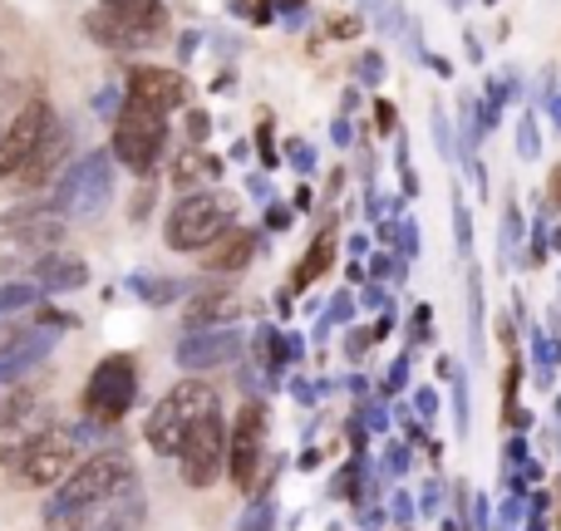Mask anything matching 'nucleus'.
Returning a JSON list of instances; mask_svg holds the SVG:
<instances>
[{
    "mask_svg": "<svg viewBox=\"0 0 561 531\" xmlns=\"http://www.w3.org/2000/svg\"><path fill=\"white\" fill-rule=\"evenodd\" d=\"M188 79L178 75V69H158V64H138V69H128V99H138V104L158 108V114H168V108H182L188 104Z\"/></svg>",
    "mask_w": 561,
    "mask_h": 531,
    "instance_id": "obj_12",
    "label": "nucleus"
},
{
    "mask_svg": "<svg viewBox=\"0 0 561 531\" xmlns=\"http://www.w3.org/2000/svg\"><path fill=\"white\" fill-rule=\"evenodd\" d=\"M5 236H11L15 246H30V251H35V246H54V242H60L64 222H54V217H50V222H35V212H30V222H25V217H15V222L5 226Z\"/></svg>",
    "mask_w": 561,
    "mask_h": 531,
    "instance_id": "obj_17",
    "label": "nucleus"
},
{
    "mask_svg": "<svg viewBox=\"0 0 561 531\" xmlns=\"http://www.w3.org/2000/svg\"><path fill=\"white\" fill-rule=\"evenodd\" d=\"M330 261H335V236H320V242L316 246H310V261H301V271H296V290H306L310 286V281H316L320 276V271H326V266Z\"/></svg>",
    "mask_w": 561,
    "mask_h": 531,
    "instance_id": "obj_19",
    "label": "nucleus"
},
{
    "mask_svg": "<svg viewBox=\"0 0 561 531\" xmlns=\"http://www.w3.org/2000/svg\"><path fill=\"white\" fill-rule=\"evenodd\" d=\"M222 172V163L217 158H207V153H182V163H178V187L188 192L192 182H207V178H217Z\"/></svg>",
    "mask_w": 561,
    "mask_h": 531,
    "instance_id": "obj_20",
    "label": "nucleus"
},
{
    "mask_svg": "<svg viewBox=\"0 0 561 531\" xmlns=\"http://www.w3.org/2000/svg\"><path fill=\"white\" fill-rule=\"evenodd\" d=\"M262 448H266V414L256 404H246L232 424V438H227V472H232L237 488H252L256 482Z\"/></svg>",
    "mask_w": 561,
    "mask_h": 531,
    "instance_id": "obj_9",
    "label": "nucleus"
},
{
    "mask_svg": "<svg viewBox=\"0 0 561 531\" xmlns=\"http://www.w3.org/2000/svg\"><path fill=\"white\" fill-rule=\"evenodd\" d=\"M232 232V207L213 192H188L168 212V246L173 251H207Z\"/></svg>",
    "mask_w": 561,
    "mask_h": 531,
    "instance_id": "obj_3",
    "label": "nucleus"
},
{
    "mask_svg": "<svg viewBox=\"0 0 561 531\" xmlns=\"http://www.w3.org/2000/svg\"><path fill=\"white\" fill-rule=\"evenodd\" d=\"M222 463H227V433H222V418L213 414L207 424H197V433L182 448V478H188V488H213Z\"/></svg>",
    "mask_w": 561,
    "mask_h": 531,
    "instance_id": "obj_10",
    "label": "nucleus"
},
{
    "mask_svg": "<svg viewBox=\"0 0 561 531\" xmlns=\"http://www.w3.org/2000/svg\"><path fill=\"white\" fill-rule=\"evenodd\" d=\"M44 433H54V418H50V409H21L15 418H5L0 424V463H11V468H21L25 463V453H30L35 443H40Z\"/></svg>",
    "mask_w": 561,
    "mask_h": 531,
    "instance_id": "obj_13",
    "label": "nucleus"
},
{
    "mask_svg": "<svg viewBox=\"0 0 561 531\" xmlns=\"http://www.w3.org/2000/svg\"><path fill=\"white\" fill-rule=\"evenodd\" d=\"M85 409L94 424H118V418L133 409V360L128 354H109L94 370L85 389Z\"/></svg>",
    "mask_w": 561,
    "mask_h": 531,
    "instance_id": "obj_7",
    "label": "nucleus"
},
{
    "mask_svg": "<svg viewBox=\"0 0 561 531\" xmlns=\"http://www.w3.org/2000/svg\"><path fill=\"white\" fill-rule=\"evenodd\" d=\"M252 251H256V236L252 232H242V226H232V232L222 236L217 246H207V271H242L246 261H252Z\"/></svg>",
    "mask_w": 561,
    "mask_h": 531,
    "instance_id": "obj_14",
    "label": "nucleus"
},
{
    "mask_svg": "<svg viewBox=\"0 0 561 531\" xmlns=\"http://www.w3.org/2000/svg\"><path fill=\"white\" fill-rule=\"evenodd\" d=\"M64 143H69V133L64 128H54L50 139L40 143V153H35L30 163H25V172H21V182H44L54 168H60V158H64Z\"/></svg>",
    "mask_w": 561,
    "mask_h": 531,
    "instance_id": "obj_18",
    "label": "nucleus"
},
{
    "mask_svg": "<svg viewBox=\"0 0 561 531\" xmlns=\"http://www.w3.org/2000/svg\"><path fill=\"white\" fill-rule=\"evenodd\" d=\"M54 133V114L44 99H30V104L15 108V118L0 128V178H21L25 163L40 153V143Z\"/></svg>",
    "mask_w": 561,
    "mask_h": 531,
    "instance_id": "obj_6",
    "label": "nucleus"
},
{
    "mask_svg": "<svg viewBox=\"0 0 561 531\" xmlns=\"http://www.w3.org/2000/svg\"><path fill=\"white\" fill-rule=\"evenodd\" d=\"M133 492V463L124 453H94L89 463H79L64 482L60 502L69 507H109V502H124Z\"/></svg>",
    "mask_w": 561,
    "mask_h": 531,
    "instance_id": "obj_4",
    "label": "nucleus"
},
{
    "mask_svg": "<svg viewBox=\"0 0 561 531\" xmlns=\"http://www.w3.org/2000/svg\"><path fill=\"white\" fill-rule=\"evenodd\" d=\"M213 414H217L213 384H202V379L173 384V389L163 393V404L149 414V448L163 457H182V448L197 433V424H207Z\"/></svg>",
    "mask_w": 561,
    "mask_h": 531,
    "instance_id": "obj_1",
    "label": "nucleus"
},
{
    "mask_svg": "<svg viewBox=\"0 0 561 531\" xmlns=\"http://www.w3.org/2000/svg\"><path fill=\"white\" fill-rule=\"evenodd\" d=\"M163 143H168V124H163V114L158 108H149V104H138V99H128L124 114H118V124H114V158L124 163V168L143 172V168L158 163Z\"/></svg>",
    "mask_w": 561,
    "mask_h": 531,
    "instance_id": "obj_5",
    "label": "nucleus"
},
{
    "mask_svg": "<svg viewBox=\"0 0 561 531\" xmlns=\"http://www.w3.org/2000/svg\"><path fill=\"white\" fill-rule=\"evenodd\" d=\"M69 463H75V433H60V428H54V433H44L40 443L25 453V463L15 472H21L30 488H54V482H69V472H75Z\"/></svg>",
    "mask_w": 561,
    "mask_h": 531,
    "instance_id": "obj_11",
    "label": "nucleus"
},
{
    "mask_svg": "<svg viewBox=\"0 0 561 531\" xmlns=\"http://www.w3.org/2000/svg\"><path fill=\"white\" fill-rule=\"evenodd\" d=\"M109 187H114V182H109V158L94 153V158H85L79 168L64 172L54 203H60V212H69V217H94L99 207L109 203Z\"/></svg>",
    "mask_w": 561,
    "mask_h": 531,
    "instance_id": "obj_8",
    "label": "nucleus"
},
{
    "mask_svg": "<svg viewBox=\"0 0 561 531\" xmlns=\"http://www.w3.org/2000/svg\"><path fill=\"white\" fill-rule=\"evenodd\" d=\"M85 276H89V266L79 261V256H69V251H60V256H50V261H40V266H35V281H40L44 290H69V286H85Z\"/></svg>",
    "mask_w": 561,
    "mask_h": 531,
    "instance_id": "obj_16",
    "label": "nucleus"
},
{
    "mask_svg": "<svg viewBox=\"0 0 561 531\" xmlns=\"http://www.w3.org/2000/svg\"><path fill=\"white\" fill-rule=\"evenodd\" d=\"M168 30V5L163 0H104V11L89 15V35L114 50H138Z\"/></svg>",
    "mask_w": 561,
    "mask_h": 531,
    "instance_id": "obj_2",
    "label": "nucleus"
},
{
    "mask_svg": "<svg viewBox=\"0 0 561 531\" xmlns=\"http://www.w3.org/2000/svg\"><path fill=\"white\" fill-rule=\"evenodd\" d=\"M237 350V329H197L192 340H182V364H213Z\"/></svg>",
    "mask_w": 561,
    "mask_h": 531,
    "instance_id": "obj_15",
    "label": "nucleus"
}]
</instances>
